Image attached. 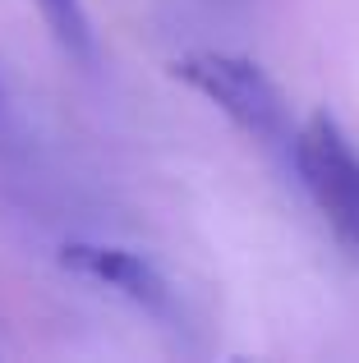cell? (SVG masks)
I'll return each instance as SVG.
<instances>
[{
    "mask_svg": "<svg viewBox=\"0 0 359 363\" xmlns=\"http://www.w3.org/2000/svg\"><path fill=\"white\" fill-rule=\"evenodd\" d=\"M171 79L184 88H194L198 97H207L240 133H249L253 143L267 147H286L290 133V111L286 97L277 92V83L258 69L253 60L231 51H189L171 60Z\"/></svg>",
    "mask_w": 359,
    "mask_h": 363,
    "instance_id": "obj_1",
    "label": "cell"
},
{
    "mask_svg": "<svg viewBox=\"0 0 359 363\" xmlns=\"http://www.w3.org/2000/svg\"><path fill=\"white\" fill-rule=\"evenodd\" d=\"M290 157L318 216L350 253H359V152L336 124V116L314 111L290 138Z\"/></svg>",
    "mask_w": 359,
    "mask_h": 363,
    "instance_id": "obj_2",
    "label": "cell"
},
{
    "mask_svg": "<svg viewBox=\"0 0 359 363\" xmlns=\"http://www.w3.org/2000/svg\"><path fill=\"white\" fill-rule=\"evenodd\" d=\"M60 267H70L74 276H83V281H92V285L116 290L120 299H129L134 308H143L148 318H162V322L175 318V290H171V281L157 272V262H148V257L134 253V248L74 240V244L60 248Z\"/></svg>",
    "mask_w": 359,
    "mask_h": 363,
    "instance_id": "obj_3",
    "label": "cell"
},
{
    "mask_svg": "<svg viewBox=\"0 0 359 363\" xmlns=\"http://www.w3.org/2000/svg\"><path fill=\"white\" fill-rule=\"evenodd\" d=\"M33 9L42 14L46 33L55 37V46H60L74 65H83V69L97 65V37H92L83 0H33Z\"/></svg>",
    "mask_w": 359,
    "mask_h": 363,
    "instance_id": "obj_4",
    "label": "cell"
}]
</instances>
